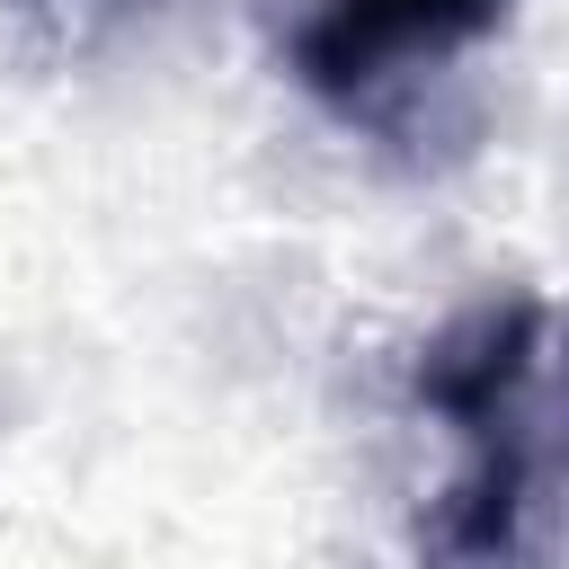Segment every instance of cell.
I'll list each match as a JSON object with an SVG mask.
<instances>
[{
  "mask_svg": "<svg viewBox=\"0 0 569 569\" xmlns=\"http://www.w3.org/2000/svg\"><path fill=\"white\" fill-rule=\"evenodd\" d=\"M498 9L507 0H320V18L293 36V62L311 89L347 98L409 53H453V44L489 36Z\"/></svg>",
  "mask_w": 569,
  "mask_h": 569,
  "instance_id": "6da1fadb",
  "label": "cell"
}]
</instances>
